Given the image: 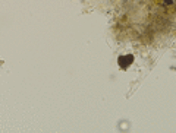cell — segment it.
<instances>
[{"label": "cell", "instance_id": "obj_1", "mask_svg": "<svg viewBox=\"0 0 176 133\" xmlns=\"http://www.w3.org/2000/svg\"><path fill=\"white\" fill-rule=\"evenodd\" d=\"M133 63V56L132 54H125V56H120L119 58H117V64H119V67L120 69H128L131 64Z\"/></svg>", "mask_w": 176, "mask_h": 133}, {"label": "cell", "instance_id": "obj_2", "mask_svg": "<svg viewBox=\"0 0 176 133\" xmlns=\"http://www.w3.org/2000/svg\"><path fill=\"white\" fill-rule=\"evenodd\" d=\"M164 3L166 4H172V0H164Z\"/></svg>", "mask_w": 176, "mask_h": 133}]
</instances>
